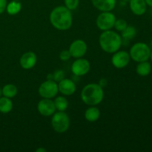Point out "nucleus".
I'll return each mask as SVG.
<instances>
[{
    "instance_id": "nucleus-1",
    "label": "nucleus",
    "mask_w": 152,
    "mask_h": 152,
    "mask_svg": "<svg viewBox=\"0 0 152 152\" xmlns=\"http://www.w3.org/2000/svg\"><path fill=\"white\" fill-rule=\"evenodd\" d=\"M50 22L56 29L67 31L72 25L73 18L71 12L65 6H58L50 12Z\"/></svg>"
},
{
    "instance_id": "nucleus-2",
    "label": "nucleus",
    "mask_w": 152,
    "mask_h": 152,
    "mask_svg": "<svg viewBox=\"0 0 152 152\" xmlns=\"http://www.w3.org/2000/svg\"><path fill=\"white\" fill-rule=\"evenodd\" d=\"M104 97V91L97 83H90L85 86L81 92V99L85 104L95 106L100 103Z\"/></svg>"
},
{
    "instance_id": "nucleus-3",
    "label": "nucleus",
    "mask_w": 152,
    "mask_h": 152,
    "mask_svg": "<svg viewBox=\"0 0 152 152\" xmlns=\"http://www.w3.org/2000/svg\"><path fill=\"white\" fill-rule=\"evenodd\" d=\"M101 48L108 53H114L119 50L123 44V39L117 33L108 30L101 34L99 38Z\"/></svg>"
},
{
    "instance_id": "nucleus-4",
    "label": "nucleus",
    "mask_w": 152,
    "mask_h": 152,
    "mask_svg": "<svg viewBox=\"0 0 152 152\" xmlns=\"http://www.w3.org/2000/svg\"><path fill=\"white\" fill-rule=\"evenodd\" d=\"M151 49L144 42H137L131 48L129 55L131 59L137 62L148 61L150 58Z\"/></svg>"
},
{
    "instance_id": "nucleus-5",
    "label": "nucleus",
    "mask_w": 152,
    "mask_h": 152,
    "mask_svg": "<svg viewBox=\"0 0 152 152\" xmlns=\"http://www.w3.org/2000/svg\"><path fill=\"white\" fill-rule=\"evenodd\" d=\"M51 126L57 133H64L70 127V119L65 111H58L53 114L51 120Z\"/></svg>"
},
{
    "instance_id": "nucleus-6",
    "label": "nucleus",
    "mask_w": 152,
    "mask_h": 152,
    "mask_svg": "<svg viewBox=\"0 0 152 152\" xmlns=\"http://www.w3.org/2000/svg\"><path fill=\"white\" fill-rule=\"evenodd\" d=\"M59 89H58V83L54 80L45 81L40 85L38 89V93L42 98L45 99H52L57 95Z\"/></svg>"
},
{
    "instance_id": "nucleus-7",
    "label": "nucleus",
    "mask_w": 152,
    "mask_h": 152,
    "mask_svg": "<svg viewBox=\"0 0 152 152\" xmlns=\"http://www.w3.org/2000/svg\"><path fill=\"white\" fill-rule=\"evenodd\" d=\"M116 17L111 11L102 12L96 18V26L102 31H108L114 28Z\"/></svg>"
},
{
    "instance_id": "nucleus-8",
    "label": "nucleus",
    "mask_w": 152,
    "mask_h": 152,
    "mask_svg": "<svg viewBox=\"0 0 152 152\" xmlns=\"http://www.w3.org/2000/svg\"><path fill=\"white\" fill-rule=\"evenodd\" d=\"M91 65L88 60L83 58L76 59L71 65V71L76 77H81L88 74L90 70Z\"/></svg>"
},
{
    "instance_id": "nucleus-9",
    "label": "nucleus",
    "mask_w": 152,
    "mask_h": 152,
    "mask_svg": "<svg viewBox=\"0 0 152 152\" xmlns=\"http://www.w3.org/2000/svg\"><path fill=\"white\" fill-rule=\"evenodd\" d=\"M87 50L88 46L86 42L82 39H77L73 42L68 49L71 57H74L75 59L83 57L86 53Z\"/></svg>"
},
{
    "instance_id": "nucleus-10",
    "label": "nucleus",
    "mask_w": 152,
    "mask_h": 152,
    "mask_svg": "<svg viewBox=\"0 0 152 152\" xmlns=\"http://www.w3.org/2000/svg\"><path fill=\"white\" fill-rule=\"evenodd\" d=\"M112 58H111V62L113 65L117 68H123L127 66L129 64L131 60L129 53L125 51V50H120L114 53Z\"/></svg>"
},
{
    "instance_id": "nucleus-11",
    "label": "nucleus",
    "mask_w": 152,
    "mask_h": 152,
    "mask_svg": "<svg viewBox=\"0 0 152 152\" xmlns=\"http://www.w3.org/2000/svg\"><path fill=\"white\" fill-rule=\"evenodd\" d=\"M37 110L41 115L44 117H50L56 111L54 102L50 99H42L38 102Z\"/></svg>"
},
{
    "instance_id": "nucleus-12",
    "label": "nucleus",
    "mask_w": 152,
    "mask_h": 152,
    "mask_svg": "<svg viewBox=\"0 0 152 152\" xmlns=\"http://www.w3.org/2000/svg\"><path fill=\"white\" fill-rule=\"evenodd\" d=\"M58 89L62 94L65 96H71L75 93L77 87L75 83L73 80L64 78L58 83Z\"/></svg>"
},
{
    "instance_id": "nucleus-13",
    "label": "nucleus",
    "mask_w": 152,
    "mask_h": 152,
    "mask_svg": "<svg viewBox=\"0 0 152 152\" xmlns=\"http://www.w3.org/2000/svg\"><path fill=\"white\" fill-rule=\"evenodd\" d=\"M37 57L36 53L32 51H28L24 53L19 59V64L23 69H31L37 63Z\"/></svg>"
},
{
    "instance_id": "nucleus-14",
    "label": "nucleus",
    "mask_w": 152,
    "mask_h": 152,
    "mask_svg": "<svg viewBox=\"0 0 152 152\" xmlns=\"http://www.w3.org/2000/svg\"><path fill=\"white\" fill-rule=\"evenodd\" d=\"M92 4L102 12L111 11L116 6L117 0H91Z\"/></svg>"
},
{
    "instance_id": "nucleus-15",
    "label": "nucleus",
    "mask_w": 152,
    "mask_h": 152,
    "mask_svg": "<svg viewBox=\"0 0 152 152\" xmlns=\"http://www.w3.org/2000/svg\"><path fill=\"white\" fill-rule=\"evenodd\" d=\"M129 6L132 13L137 16H142L147 10V4L145 0H130Z\"/></svg>"
},
{
    "instance_id": "nucleus-16",
    "label": "nucleus",
    "mask_w": 152,
    "mask_h": 152,
    "mask_svg": "<svg viewBox=\"0 0 152 152\" xmlns=\"http://www.w3.org/2000/svg\"><path fill=\"white\" fill-rule=\"evenodd\" d=\"M99 117H100V111L99 108L95 106H91L85 112V118L91 123L97 121Z\"/></svg>"
},
{
    "instance_id": "nucleus-17",
    "label": "nucleus",
    "mask_w": 152,
    "mask_h": 152,
    "mask_svg": "<svg viewBox=\"0 0 152 152\" xmlns=\"http://www.w3.org/2000/svg\"><path fill=\"white\" fill-rule=\"evenodd\" d=\"M136 72L140 77H147L151 72V65L148 61L139 62L136 68Z\"/></svg>"
},
{
    "instance_id": "nucleus-18",
    "label": "nucleus",
    "mask_w": 152,
    "mask_h": 152,
    "mask_svg": "<svg viewBox=\"0 0 152 152\" xmlns=\"http://www.w3.org/2000/svg\"><path fill=\"white\" fill-rule=\"evenodd\" d=\"M13 108V102L10 98L6 96L0 97V112L3 114H7L10 112Z\"/></svg>"
},
{
    "instance_id": "nucleus-19",
    "label": "nucleus",
    "mask_w": 152,
    "mask_h": 152,
    "mask_svg": "<svg viewBox=\"0 0 152 152\" xmlns=\"http://www.w3.org/2000/svg\"><path fill=\"white\" fill-rule=\"evenodd\" d=\"M17 88L15 85L13 84H7L5 85L1 89V94L7 98H13L17 94Z\"/></svg>"
},
{
    "instance_id": "nucleus-20",
    "label": "nucleus",
    "mask_w": 152,
    "mask_h": 152,
    "mask_svg": "<svg viewBox=\"0 0 152 152\" xmlns=\"http://www.w3.org/2000/svg\"><path fill=\"white\" fill-rule=\"evenodd\" d=\"M22 9V4L18 0H13L7 4L6 10L10 15H16L20 12Z\"/></svg>"
},
{
    "instance_id": "nucleus-21",
    "label": "nucleus",
    "mask_w": 152,
    "mask_h": 152,
    "mask_svg": "<svg viewBox=\"0 0 152 152\" xmlns=\"http://www.w3.org/2000/svg\"><path fill=\"white\" fill-rule=\"evenodd\" d=\"M54 105L56 110H57L58 111H66V109L68 107V99L65 97L62 96H57V97L55 98L54 101Z\"/></svg>"
},
{
    "instance_id": "nucleus-22",
    "label": "nucleus",
    "mask_w": 152,
    "mask_h": 152,
    "mask_svg": "<svg viewBox=\"0 0 152 152\" xmlns=\"http://www.w3.org/2000/svg\"><path fill=\"white\" fill-rule=\"evenodd\" d=\"M137 35V29L132 25H128L123 31H122L121 37L125 40H132Z\"/></svg>"
},
{
    "instance_id": "nucleus-23",
    "label": "nucleus",
    "mask_w": 152,
    "mask_h": 152,
    "mask_svg": "<svg viewBox=\"0 0 152 152\" xmlns=\"http://www.w3.org/2000/svg\"><path fill=\"white\" fill-rule=\"evenodd\" d=\"M128 26L127 22L126 20L123 19H116L115 23H114V28L117 30V31H120V32H122L126 27Z\"/></svg>"
},
{
    "instance_id": "nucleus-24",
    "label": "nucleus",
    "mask_w": 152,
    "mask_h": 152,
    "mask_svg": "<svg viewBox=\"0 0 152 152\" xmlns=\"http://www.w3.org/2000/svg\"><path fill=\"white\" fill-rule=\"evenodd\" d=\"M64 2L67 8L70 10H74L78 7L80 0H64Z\"/></svg>"
},
{
    "instance_id": "nucleus-25",
    "label": "nucleus",
    "mask_w": 152,
    "mask_h": 152,
    "mask_svg": "<svg viewBox=\"0 0 152 152\" xmlns=\"http://www.w3.org/2000/svg\"><path fill=\"white\" fill-rule=\"evenodd\" d=\"M53 80L56 83H59L61 80H63L65 77V73L62 70H56L54 73L53 74Z\"/></svg>"
},
{
    "instance_id": "nucleus-26",
    "label": "nucleus",
    "mask_w": 152,
    "mask_h": 152,
    "mask_svg": "<svg viewBox=\"0 0 152 152\" xmlns=\"http://www.w3.org/2000/svg\"><path fill=\"white\" fill-rule=\"evenodd\" d=\"M71 57V55L70 53L68 50H64L61 51L60 54H59V58L62 61H68Z\"/></svg>"
},
{
    "instance_id": "nucleus-27",
    "label": "nucleus",
    "mask_w": 152,
    "mask_h": 152,
    "mask_svg": "<svg viewBox=\"0 0 152 152\" xmlns=\"http://www.w3.org/2000/svg\"><path fill=\"white\" fill-rule=\"evenodd\" d=\"M7 1V0H0V14L4 13V10H6Z\"/></svg>"
},
{
    "instance_id": "nucleus-28",
    "label": "nucleus",
    "mask_w": 152,
    "mask_h": 152,
    "mask_svg": "<svg viewBox=\"0 0 152 152\" xmlns=\"http://www.w3.org/2000/svg\"><path fill=\"white\" fill-rule=\"evenodd\" d=\"M99 85H100V86H102V88L105 87V86H106L107 84V82H106V80H105V79H102V80L99 81Z\"/></svg>"
},
{
    "instance_id": "nucleus-29",
    "label": "nucleus",
    "mask_w": 152,
    "mask_h": 152,
    "mask_svg": "<svg viewBox=\"0 0 152 152\" xmlns=\"http://www.w3.org/2000/svg\"><path fill=\"white\" fill-rule=\"evenodd\" d=\"M36 151H37V152H46V151H47V150H46L45 148H37V149L36 150Z\"/></svg>"
},
{
    "instance_id": "nucleus-30",
    "label": "nucleus",
    "mask_w": 152,
    "mask_h": 152,
    "mask_svg": "<svg viewBox=\"0 0 152 152\" xmlns=\"http://www.w3.org/2000/svg\"><path fill=\"white\" fill-rule=\"evenodd\" d=\"M145 2H146L147 5L150 6L152 7V0H145Z\"/></svg>"
},
{
    "instance_id": "nucleus-31",
    "label": "nucleus",
    "mask_w": 152,
    "mask_h": 152,
    "mask_svg": "<svg viewBox=\"0 0 152 152\" xmlns=\"http://www.w3.org/2000/svg\"><path fill=\"white\" fill-rule=\"evenodd\" d=\"M47 79L49 80H53V74H50L48 75L47 77Z\"/></svg>"
},
{
    "instance_id": "nucleus-32",
    "label": "nucleus",
    "mask_w": 152,
    "mask_h": 152,
    "mask_svg": "<svg viewBox=\"0 0 152 152\" xmlns=\"http://www.w3.org/2000/svg\"><path fill=\"white\" fill-rule=\"evenodd\" d=\"M149 59H151V62H152V50H151V53H150V58Z\"/></svg>"
},
{
    "instance_id": "nucleus-33",
    "label": "nucleus",
    "mask_w": 152,
    "mask_h": 152,
    "mask_svg": "<svg viewBox=\"0 0 152 152\" xmlns=\"http://www.w3.org/2000/svg\"><path fill=\"white\" fill-rule=\"evenodd\" d=\"M122 1H125V2H129V1H130V0H122Z\"/></svg>"
},
{
    "instance_id": "nucleus-34",
    "label": "nucleus",
    "mask_w": 152,
    "mask_h": 152,
    "mask_svg": "<svg viewBox=\"0 0 152 152\" xmlns=\"http://www.w3.org/2000/svg\"><path fill=\"white\" fill-rule=\"evenodd\" d=\"M1 95H2L1 94V88H0V97L1 96Z\"/></svg>"
},
{
    "instance_id": "nucleus-35",
    "label": "nucleus",
    "mask_w": 152,
    "mask_h": 152,
    "mask_svg": "<svg viewBox=\"0 0 152 152\" xmlns=\"http://www.w3.org/2000/svg\"><path fill=\"white\" fill-rule=\"evenodd\" d=\"M151 45L152 46V39H151Z\"/></svg>"
}]
</instances>
